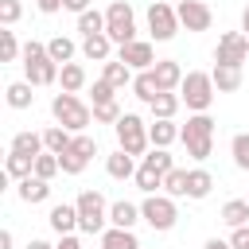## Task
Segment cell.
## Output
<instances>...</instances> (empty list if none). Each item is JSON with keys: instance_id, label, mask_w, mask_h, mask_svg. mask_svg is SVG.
<instances>
[{"instance_id": "6da1fadb", "label": "cell", "mask_w": 249, "mask_h": 249, "mask_svg": "<svg viewBox=\"0 0 249 249\" xmlns=\"http://www.w3.org/2000/svg\"><path fill=\"white\" fill-rule=\"evenodd\" d=\"M19 58H23V74H27L31 86H51V82H58V70H62V66L47 54V43H35V39L23 43V54H19Z\"/></svg>"}, {"instance_id": "7a4b0ae2", "label": "cell", "mask_w": 249, "mask_h": 249, "mask_svg": "<svg viewBox=\"0 0 249 249\" xmlns=\"http://www.w3.org/2000/svg\"><path fill=\"white\" fill-rule=\"evenodd\" d=\"M51 113H54V121H58L62 128H70V132H86L89 121H93V109H89L86 101H78V93H66V89L54 93Z\"/></svg>"}, {"instance_id": "3957f363", "label": "cell", "mask_w": 249, "mask_h": 249, "mask_svg": "<svg viewBox=\"0 0 249 249\" xmlns=\"http://www.w3.org/2000/svg\"><path fill=\"white\" fill-rule=\"evenodd\" d=\"M179 140L187 144V156L202 163V160L214 152V121H210L206 113H195V117H187V124H183V136H179Z\"/></svg>"}, {"instance_id": "277c9868", "label": "cell", "mask_w": 249, "mask_h": 249, "mask_svg": "<svg viewBox=\"0 0 249 249\" xmlns=\"http://www.w3.org/2000/svg\"><path fill=\"white\" fill-rule=\"evenodd\" d=\"M214 93H218V86H214L210 74L187 70V78H183V86H179V97H183V105H187L191 113H206V109L214 105Z\"/></svg>"}, {"instance_id": "5b68a950", "label": "cell", "mask_w": 249, "mask_h": 249, "mask_svg": "<svg viewBox=\"0 0 249 249\" xmlns=\"http://www.w3.org/2000/svg\"><path fill=\"white\" fill-rule=\"evenodd\" d=\"M105 35H109L117 47H124V43L136 39V16H132V4H128V0H113V4L105 8Z\"/></svg>"}, {"instance_id": "8992f818", "label": "cell", "mask_w": 249, "mask_h": 249, "mask_svg": "<svg viewBox=\"0 0 249 249\" xmlns=\"http://www.w3.org/2000/svg\"><path fill=\"white\" fill-rule=\"evenodd\" d=\"M171 167H175V163H171L167 148H152V152L140 160V167H136V187H140L144 195H156V187H163V175H167Z\"/></svg>"}, {"instance_id": "52a82bcc", "label": "cell", "mask_w": 249, "mask_h": 249, "mask_svg": "<svg viewBox=\"0 0 249 249\" xmlns=\"http://www.w3.org/2000/svg\"><path fill=\"white\" fill-rule=\"evenodd\" d=\"M74 206H78V230H86V233H105L109 206H105V198H101L97 191H82Z\"/></svg>"}, {"instance_id": "ba28073f", "label": "cell", "mask_w": 249, "mask_h": 249, "mask_svg": "<svg viewBox=\"0 0 249 249\" xmlns=\"http://www.w3.org/2000/svg\"><path fill=\"white\" fill-rule=\"evenodd\" d=\"M117 144L128 152V156H144L148 152V124L136 117V113H124L121 121H117Z\"/></svg>"}, {"instance_id": "9c48e42d", "label": "cell", "mask_w": 249, "mask_h": 249, "mask_svg": "<svg viewBox=\"0 0 249 249\" xmlns=\"http://www.w3.org/2000/svg\"><path fill=\"white\" fill-rule=\"evenodd\" d=\"M140 214H144V222L152 226V230H171L175 226V218H179V210H175V198L171 195H148L144 202H140Z\"/></svg>"}, {"instance_id": "30bf717a", "label": "cell", "mask_w": 249, "mask_h": 249, "mask_svg": "<svg viewBox=\"0 0 249 249\" xmlns=\"http://www.w3.org/2000/svg\"><path fill=\"white\" fill-rule=\"evenodd\" d=\"M148 31H152V39H156V43L175 39V31H179V12H175L171 4H163V0L148 4Z\"/></svg>"}, {"instance_id": "8fae6325", "label": "cell", "mask_w": 249, "mask_h": 249, "mask_svg": "<svg viewBox=\"0 0 249 249\" xmlns=\"http://www.w3.org/2000/svg\"><path fill=\"white\" fill-rule=\"evenodd\" d=\"M245 58H249V35L245 31L218 35V47H214V62L218 66H241Z\"/></svg>"}, {"instance_id": "7c38bea8", "label": "cell", "mask_w": 249, "mask_h": 249, "mask_svg": "<svg viewBox=\"0 0 249 249\" xmlns=\"http://www.w3.org/2000/svg\"><path fill=\"white\" fill-rule=\"evenodd\" d=\"M93 152H97V140H93V136H86V132H74V144L58 156V163H62V171H66V175H82V171H86V163L93 160Z\"/></svg>"}, {"instance_id": "4fadbf2b", "label": "cell", "mask_w": 249, "mask_h": 249, "mask_svg": "<svg viewBox=\"0 0 249 249\" xmlns=\"http://www.w3.org/2000/svg\"><path fill=\"white\" fill-rule=\"evenodd\" d=\"M179 27H187V31H210V23H214V12L202 4V0H179Z\"/></svg>"}, {"instance_id": "5bb4252c", "label": "cell", "mask_w": 249, "mask_h": 249, "mask_svg": "<svg viewBox=\"0 0 249 249\" xmlns=\"http://www.w3.org/2000/svg\"><path fill=\"white\" fill-rule=\"evenodd\" d=\"M117 58L121 62H128L132 70H152L160 58H156V51H152V43H144V39H132V43H124V47H117Z\"/></svg>"}, {"instance_id": "9a60e30c", "label": "cell", "mask_w": 249, "mask_h": 249, "mask_svg": "<svg viewBox=\"0 0 249 249\" xmlns=\"http://www.w3.org/2000/svg\"><path fill=\"white\" fill-rule=\"evenodd\" d=\"M179 136H183V128H175L171 117H156V121L148 124V140H152V148H167V144H175Z\"/></svg>"}, {"instance_id": "2e32d148", "label": "cell", "mask_w": 249, "mask_h": 249, "mask_svg": "<svg viewBox=\"0 0 249 249\" xmlns=\"http://www.w3.org/2000/svg\"><path fill=\"white\" fill-rule=\"evenodd\" d=\"M152 74H156V82H160V89H179L183 86V66L175 62V58H160L156 66H152Z\"/></svg>"}, {"instance_id": "e0dca14e", "label": "cell", "mask_w": 249, "mask_h": 249, "mask_svg": "<svg viewBox=\"0 0 249 249\" xmlns=\"http://www.w3.org/2000/svg\"><path fill=\"white\" fill-rule=\"evenodd\" d=\"M16 191H19V198H23L27 206H35V202H47V195H51V179L27 175V179H19V183H16Z\"/></svg>"}, {"instance_id": "ac0fdd59", "label": "cell", "mask_w": 249, "mask_h": 249, "mask_svg": "<svg viewBox=\"0 0 249 249\" xmlns=\"http://www.w3.org/2000/svg\"><path fill=\"white\" fill-rule=\"evenodd\" d=\"M47 222H51V230L62 237V233H70V230L78 226V206H70V202H58V206H51Z\"/></svg>"}, {"instance_id": "d6986e66", "label": "cell", "mask_w": 249, "mask_h": 249, "mask_svg": "<svg viewBox=\"0 0 249 249\" xmlns=\"http://www.w3.org/2000/svg\"><path fill=\"white\" fill-rule=\"evenodd\" d=\"M101 78L113 89H124V86H132V66L121 62V58H109V62H101Z\"/></svg>"}, {"instance_id": "ffe728a7", "label": "cell", "mask_w": 249, "mask_h": 249, "mask_svg": "<svg viewBox=\"0 0 249 249\" xmlns=\"http://www.w3.org/2000/svg\"><path fill=\"white\" fill-rule=\"evenodd\" d=\"M12 152H19V156H43L47 152V144H43V132H16L12 136Z\"/></svg>"}, {"instance_id": "44dd1931", "label": "cell", "mask_w": 249, "mask_h": 249, "mask_svg": "<svg viewBox=\"0 0 249 249\" xmlns=\"http://www.w3.org/2000/svg\"><path fill=\"white\" fill-rule=\"evenodd\" d=\"M105 171H109L113 179H136V163H132V156H128L124 148H117V152L105 160Z\"/></svg>"}, {"instance_id": "7402d4cb", "label": "cell", "mask_w": 249, "mask_h": 249, "mask_svg": "<svg viewBox=\"0 0 249 249\" xmlns=\"http://www.w3.org/2000/svg\"><path fill=\"white\" fill-rule=\"evenodd\" d=\"M210 191H214V175H210L206 167L187 171V198H206Z\"/></svg>"}, {"instance_id": "603a6c76", "label": "cell", "mask_w": 249, "mask_h": 249, "mask_svg": "<svg viewBox=\"0 0 249 249\" xmlns=\"http://www.w3.org/2000/svg\"><path fill=\"white\" fill-rule=\"evenodd\" d=\"M140 218H144V214H140V206H132V202H124V198L109 206V222H113V226H121V230H132Z\"/></svg>"}, {"instance_id": "cb8c5ba5", "label": "cell", "mask_w": 249, "mask_h": 249, "mask_svg": "<svg viewBox=\"0 0 249 249\" xmlns=\"http://www.w3.org/2000/svg\"><path fill=\"white\" fill-rule=\"evenodd\" d=\"M210 78H214L218 93H233V89H241V66H214Z\"/></svg>"}, {"instance_id": "d4e9b609", "label": "cell", "mask_w": 249, "mask_h": 249, "mask_svg": "<svg viewBox=\"0 0 249 249\" xmlns=\"http://www.w3.org/2000/svg\"><path fill=\"white\" fill-rule=\"evenodd\" d=\"M4 175L19 183V179L35 175V160H31V156H19V152H8V160H4Z\"/></svg>"}, {"instance_id": "484cf974", "label": "cell", "mask_w": 249, "mask_h": 249, "mask_svg": "<svg viewBox=\"0 0 249 249\" xmlns=\"http://www.w3.org/2000/svg\"><path fill=\"white\" fill-rule=\"evenodd\" d=\"M101 249H140V241H136V233H132V230L113 226V230H105V233H101Z\"/></svg>"}, {"instance_id": "4316f807", "label": "cell", "mask_w": 249, "mask_h": 249, "mask_svg": "<svg viewBox=\"0 0 249 249\" xmlns=\"http://www.w3.org/2000/svg\"><path fill=\"white\" fill-rule=\"evenodd\" d=\"M109 51H113V39H109V35H89V39L82 43V54H86L89 62H109Z\"/></svg>"}, {"instance_id": "83f0119b", "label": "cell", "mask_w": 249, "mask_h": 249, "mask_svg": "<svg viewBox=\"0 0 249 249\" xmlns=\"http://www.w3.org/2000/svg\"><path fill=\"white\" fill-rule=\"evenodd\" d=\"M132 93H136L140 101H148V105H152V101H156V93H163V89H160V82H156V74H152V70H140V74L132 78Z\"/></svg>"}, {"instance_id": "f1b7e54d", "label": "cell", "mask_w": 249, "mask_h": 249, "mask_svg": "<svg viewBox=\"0 0 249 249\" xmlns=\"http://www.w3.org/2000/svg\"><path fill=\"white\" fill-rule=\"evenodd\" d=\"M43 144H47V152L62 156V152L74 144V132H70V128H62V124H51V128L43 132Z\"/></svg>"}, {"instance_id": "f546056e", "label": "cell", "mask_w": 249, "mask_h": 249, "mask_svg": "<svg viewBox=\"0 0 249 249\" xmlns=\"http://www.w3.org/2000/svg\"><path fill=\"white\" fill-rule=\"evenodd\" d=\"M179 105H183V97H179L175 89H163V93H156V101H152L148 109H152V117H175Z\"/></svg>"}, {"instance_id": "4dcf8cb0", "label": "cell", "mask_w": 249, "mask_h": 249, "mask_svg": "<svg viewBox=\"0 0 249 249\" xmlns=\"http://www.w3.org/2000/svg\"><path fill=\"white\" fill-rule=\"evenodd\" d=\"M78 31L89 39V35H105V12H97V8H86L82 16H78Z\"/></svg>"}, {"instance_id": "1f68e13d", "label": "cell", "mask_w": 249, "mask_h": 249, "mask_svg": "<svg viewBox=\"0 0 249 249\" xmlns=\"http://www.w3.org/2000/svg\"><path fill=\"white\" fill-rule=\"evenodd\" d=\"M222 222L226 226H245L249 222V198H230L222 206Z\"/></svg>"}, {"instance_id": "d6a6232c", "label": "cell", "mask_w": 249, "mask_h": 249, "mask_svg": "<svg viewBox=\"0 0 249 249\" xmlns=\"http://www.w3.org/2000/svg\"><path fill=\"white\" fill-rule=\"evenodd\" d=\"M58 82H62V89H66V93H78V89L86 86V70H82L78 62H66V66L58 70Z\"/></svg>"}, {"instance_id": "836d02e7", "label": "cell", "mask_w": 249, "mask_h": 249, "mask_svg": "<svg viewBox=\"0 0 249 249\" xmlns=\"http://www.w3.org/2000/svg\"><path fill=\"white\" fill-rule=\"evenodd\" d=\"M35 93H31V82H12L8 86V105L12 109H31Z\"/></svg>"}, {"instance_id": "e575fe53", "label": "cell", "mask_w": 249, "mask_h": 249, "mask_svg": "<svg viewBox=\"0 0 249 249\" xmlns=\"http://www.w3.org/2000/svg\"><path fill=\"white\" fill-rule=\"evenodd\" d=\"M47 54H51V58H54L58 66H66V62L74 58V43H70L66 35H54V39L47 43Z\"/></svg>"}, {"instance_id": "d590c367", "label": "cell", "mask_w": 249, "mask_h": 249, "mask_svg": "<svg viewBox=\"0 0 249 249\" xmlns=\"http://www.w3.org/2000/svg\"><path fill=\"white\" fill-rule=\"evenodd\" d=\"M163 191H167L171 198H187V171H183V167H171V171L163 175Z\"/></svg>"}, {"instance_id": "8d00e7d4", "label": "cell", "mask_w": 249, "mask_h": 249, "mask_svg": "<svg viewBox=\"0 0 249 249\" xmlns=\"http://www.w3.org/2000/svg\"><path fill=\"white\" fill-rule=\"evenodd\" d=\"M124 113H121V105L117 101H101V105H93V124H117Z\"/></svg>"}, {"instance_id": "74e56055", "label": "cell", "mask_w": 249, "mask_h": 249, "mask_svg": "<svg viewBox=\"0 0 249 249\" xmlns=\"http://www.w3.org/2000/svg\"><path fill=\"white\" fill-rule=\"evenodd\" d=\"M58 171H62V163H58V156H54V152L35 156V175H39V179H54Z\"/></svg>"}, {"instance_id": "f35d334b", "label": "cell", "mask_w": 249, "mask_h": 249, "mask_svg": "<svg viewBox=\"0 0 249 249\" xmlns=\"http://www.w3.org/2000/svg\"><path fill=\"white\" fill-rule=\"evenodd\" d=\"M230 152H233V163H237L241 171H249V132H237V136L230 140Z\"/></svg>"}, {"instance_id": "ab89813d", "label": "cell", "mask_w": 249, "mask_h": 249, "mask_svg": "<svg viewBox=\"0 0 249 249\" xmlns=\"http://www.w3.org/2000/svg\"><path fill=\"white\" fill-rule=\"evenodd\" d=\"M23 54V47L16 43V31H0V62H16Z\"/></svg>"}, {"instance_id": "60d3db41", "label": "cell", "mask_w": 249, "mask_h": 249, "mask_svg": "<svg viewBox=\"0 0 249 249\" xmlns=\"http://www.w3.org/2000/svg\"><path fill=\"white\" fill-rule=\"evenodd\" d=\"M19 16H23V4H19V0H0V23H4V27H12Z\"/></svg>"}, {"instance_id": "b9f144b4", "label": "cell", "mask_w": 249, "mask_h": 249, "mask_svg": "<svg viewBox=\"0 0 249 249\" xmlns=\"http://www.w3.org/2000/svg\"><path fill=\"white\" fill-rule=\"evenodd\" d=\"M101 101H117V89H113L105 78H97V82H93V105H101Z\"/></svg>"}, {"instance_id": "7bdbcfd3", "label": "cell", "mask_w": 249, "mask_h": 249, "mask_svg": "<svg viewBox=\"0 0 249 249\" xmlns=\"http://www.w3.org/2000/svg\"><path fill=\"white\" fill-rule=\"evenodd\" d=\"M230 245H233V249H249V222H245V226H233Z\"/></svg>"}, {"instance_id": "ee69618b", "label": "cell", "mask_w": 249, "mask_h": 249, "mask_svg": "<svg viewBox=\"0 0 249 249\" xmlns=\"http://www.w3.org/2000/svg\"><path fill=\"white\" fill-rule=\"evenodd\" d=\"M62 8H66V12H78V16H82V12L89 8V0H62Z\"/></svg>"}, {"instance_id": "f6af8a7d", "label": "cell", "mask_w": 249, "mask_h": 249, "mask_svg": "<svg viewBox=\"0 0 249 249\" xmlns=\"http://www.w3.org/2000/svg\"><path fill=\"white\" fill-rule=\"evenodd\" d=\"M54 249H82V241H78L74 233H62V241H58Z\"/></svg>"}, {"instance_id": "bcb514c9", "label": "cell", "mask_w": 249, "mask_h": 249, "mask_svg": "<svg viewBox=\"0 0 249 249\" xmlns=\"http://www.w3.org/2000/svg\"><path fill=\"white\" fill-rule=\"evenodd\" d=\"M39 4V12H47V16H54L58 8H62V0H35Z\"/></svg>"}, {"instance_id": "7dc6e473", "label": "cell", "mask_w": 249, "mask_h": 249, "mask_svg": "<svg viewBox=\"0 0 249 249\" xmlns=\"http://www.w3.org/2000/svg\"><path fill=\"white\" fill-rule=\"evenodd\" d=\"M202 249H233V245H230V241H222V237H210Z\"/></svg>"}, {"instance_id": "c3c4849f", "label": "cell", "mask_w": 249, "mask_h": 249, "mask_svg": "<svg viewBox=\"0 0 249 249\" xmlns=\"http://www.w3.org/2000/svg\"><path fill=\"white\" fill-rule=\"evenodd\" d=\"M12 241H16L12 230H0V249H12Z\"/></svg>"}, {"instance_id": "681fc988", "label": "cell", "mask_w": 249, "mask_h": 249, "mask_svg": "<svg viewBox=\"0 0 249 249\" xmlns=\"http://www.w3.org/2000/svg\"><path fill=\"white\" fill-rule=\"evenodd\" d=\"M27 249H54V245H47V241H39V237H35V241H27Z\"/></svg>"}, {"instance_id": "f907efd6", "label": "cell", "mask_w": 249, "mask_h": 249, "mask_svg": "<svg viewBox=\"0 0 249 249\" xmlns=\"http://www.w3.org/2000/svg\"><path fill=\"white\" fill-rule=\"evenodd\" d=\"M241 31L249 35V4H245V12H241Z\"/></svg>"}]
</instances>
